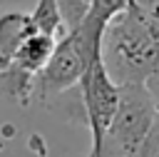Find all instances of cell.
<instances>
[{"instance_id":"10","label":"cell","mask_w":159,"mask_h":157,"mask_svg":"<svg viewBox=\"0 0 159 157\" xmlns=\"http://www.w3.org/2000/svg\"><path fill=\"white\" fill-rule=\"evenodd\" d=\"M144 87L149 90V95H152V100H154V105H157V110H159V70H154V72L147 77Z\"/></svg>"},{"instance_id":"8","label":"cell","mask_w":159,"mask_h":157,"mask_svg":"<svg viewBox=\"0 0 159 157\" xmlns=\"http://www.w3.org/2000/svg\"><path fill=\"white\" fill-rule=\"evenodd\" d=\"M87 157H127V155H124V152L107 137L99 147H89V155H87Z\"/></svg>"},{"instance_id":"9","label":"cell","mask_w":159,"mask_h":157,"mask_svg":"<svg viewBox=\"0 0 159 157\" xmlns=\"http://www.w3.org/2000/svg\"><path fill=\"white\" fill-rule=\"evenodd\" d=\"M137 5L142 7V12L149 17V22L154 25V30L159 35V0H137Z\"/></svg>"},{"instance_id":"2","label":"cell","mask_w":159,"mask_h":157,"mask_svg":"<svg viewBox=\"0 0 159 157\" xmlns=\"http://www.w3.org/2000/svg\"><path fill=\"white\" fill-rule=\"evenodd\" d=\"M119 87H122L119 107L114 112L107 137L127 157H134V152L142 147V142L152 132V127L159 117V110L144 85H119Z\"/></svg>"},{"instance_id":"7","label":"cell","mask_w":159,"mask_h":157,"mask_svg":"<svg viewBox=\"0 0 159 157\" xmlns=\"http://www.w3.org/2000/svg\"><path fill=\"white\" fill-rule=\"evenodd\" d=\"M134 157H159V117H157L152 132L147 135V140L142 142V147L134 152Z\"/></svg>"},{"instance_id":"1","label":"cell","mask_w":159,"mask_h":157,"mask_svg":"<svg viewBox=\"0 0 159 157\" xmlns=\"http://www.w3.org/2000/svg\"><path fill=\"white\" fill-rule=\"evenodd\" d=\"M102 60L119 85H144L159 70V35L137 0L109 22L102 40Z\"/></svg>"},{"instance_id":"6","label":"cell","mask_w":159,"mask_h":157,"mask_svg":"<svg viewBox=\"0 0 159 157\" xmlns=\"http://www.w3.org/2000/svg\"><path fill=\"white\" fill-rule=\"evenodd\" d=\"M60 5V12H62V22H65V30H75L84 22V17L89 15L94 0H57Z\"/></svg>"},{"instance_id":"4","label":"cell","mask_w":159,"mask_h":157,"mask_svg":"<svg viewBox=\"0 0 159 157\" xmlns=\"http://www.w3.org/2000/svg\"><path fill=\"white\" fill-rule=\"evenodd\" d=\"M32 32H37V27H35L30 12L7 10V12L0 15V75L12 65L22 42Z\"/></svg>"},{"instance_id":"3","label":"cell","mask_w":159,"mask_h":157,"mask_svg":"<svg viewBox=\"0 0 159 157\" xmlns=\"http://www.w3.org/2000/svg\"><path fill=\"white\" fill-rule=\"evenodd\" d=\"M119 90L122 87L109 75L104 60L97 57L89 65V70L84 72L82 82H80L84 117H87V127H89V137H92L89 147H99L107 140L109 125H112L114 112L119 107Z\"/></svg>"},{"instance_id":"5","label":"cell","mask_w":159,"mask_h":157,"mask_svg":"<svg viewBox=\"0 0 159 157\" xmlns=\"http://www.w3.org/2000/svg\"><path fill=\"white\" fill-rule=\"evenodd\" d=\"M30 17H32L37 32H42V35H50V37H57V40L67 35L57 0H37V5L30 12Z\"/></svg>"}]
</instances>
